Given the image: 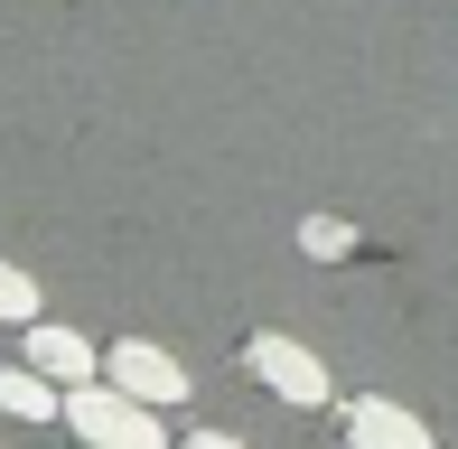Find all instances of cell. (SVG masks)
Returning a JSON list of instances; mask_svg holds the SVG:
<instances>
[{
    "label": "cell",
    "instance_id": "1",
    "mask_svg": "<svg viewBox=\"0 0 458 449\" xmlns=\"http://www.w3.org/2000/svg\"><path fill=\"white\" fill-rule=\"evenodd\" d=\"M66 431L85 440V449H169L159 412H150V402H131L122 384H103V375L66 394Z\"/></svg>",
    "mask_w": 458,
    "mask_h": 449
},
{
    "label": "cell",
    "instance_id": "2",
    "mask_svg": "<svg viewBox=\"0 0 458 449\" xmlns=\"http://www.w3.org/2000/svg\"><path fill=\"white\" fill-rule=\"evenodd\" d=\"M243 365L262 375V394H281L290 412H318L337 384H327V365H318V346H300V337H253L243 346Z\"/></svg>",
    "mask_w": 458,
    "mask_h": 449
},
{
    "label": "cell",
    "instance_id": "3",
    "mask_svg": "<svg viewBox=\"0 0 458 449\" xmlns=\"http://www.w3.org/2000/svg\"><path fill=\"white\" fill-rule=\"evenodd\" d=\"M103 384H122V394L150 402V412H178V402H187V365L169 356V346H150V337L103 346Z\"/></svg>",
    "mask_w": 458,
    "mask_h": 449
},
{
    "label": "cell",
    "instance_id": "4",
    "mask_svg": "<svg viewBox=\"0 0 458 449\" xmlns=\"http://www.w3.org/2000/svg\"><path fill=\"white\" fill-rule=\"evenodd\" d=\"M29 365H38L47 384H66V394H75V384L103 375V346L75 337V328H56V318H29Z\"/></svg>",
    "mask_w": 458,
    "mask_h": 449
},
{
    "label": "cell",
    "instance_id": "5",
    "mask_svg": "<svg viewBox=\"0 0 458 449\" xmlns=\"http://www.w3.org/2000/svg\"><path fill=\"white\" fill-rule=\"evenodd\" d=\"M346 449H430V431L403 412V402L365 394V402H346Z\"/></svg>",
    "mask_w": 458,
    "mask_h": 449
},
{
    "label": "cell",
    "instance_id": "6",
    "mask_svg": "<svg viewBox=\"0 0 458 449\" xmlns=\"http://www.w3.org/2000/svg\"><path fill=\"white\" fill-rule=\"evenodd\" d=\"M0 412L10 421H56L66 412V384H47L38 365H0Z\"/></svg>",
    "mask_w": 458,
    "mask_h": 449
},
{
    "label": "cell",
    "instance_id": "7",
    "mask_svg": "<svg viewBox=\"0 0 458 449\" xmlns=\"http://www.w3.org/2000/svg\"><path fill=\"white\" fill-rule=\"evenodd\" d=\"M29 318H38V281L19 262H0V328H29Z\"/></svg>",
    "mask_w": 458,
    "mask_h": 449
},
{
    "label": "cell",
    "instance_id": "8",
    "mask_svg": "<svg viewBox=\"0 0 458 449\" xmlns=\"http://www.w3.org/2000/svg\"><path fill=\"white\" fill-rule=\"evenodd\" d=\"M300 243H309L318 262H346V253H356V234H346L337 216H309V224H300Z\"/></svg>",
    "mask_w": 458,
    "mask_h": 449
},
{
    "label": "cell",
    "instance_id": "9",
    "mask_svg": "<svg viewBox=\"0 0 458 449\" xmlns=\"http://www.w3.org/2000/svg\"><path fill=\"white\" fill-rule=\"evenodd\" d=\"M178 449H243L234 431H197V440H178Z\"/></svg>",
    "mask_w": 458,
    "mask_h": 449
}]
</instances>
